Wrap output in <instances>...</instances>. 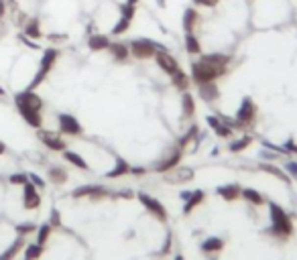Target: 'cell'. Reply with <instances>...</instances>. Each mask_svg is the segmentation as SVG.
<instances>
[{"mask_svg": "<svg viewBox=\"0 0 297 260\" xmlns=\"http://www.w3.org/2000/svg\"><path fill=\"white\" fill-rule=\"evenodd\" d=\"M57 122H59V132L61 134H70V136L82 134V124L77 122L75 116H72V114H59Z\"/></svg>", "mask_w": 297, "mask_h": 260, "instance_id": "obj_10", "label": "cell"}, {"mask_svg": "<svg viewBox=\"0 0 297 260\" xmlns=\"http://www.w3.org/2000/svg\"><path fill=\"white\" fill-rule=\"evenodd\" d=\"M206 122H208V126L212 128V130H216L220 124H222V118H218V116H208L206 118Z\"/></svg>", "mask_w": 297, "mask_h": 260, "instance_id": "obj_42", "label": "cell"}, {"mask_svg": "<svg viewBox=\"0 0 297 260\" xmlns=\"http://www.w3.org/2000/svg\"><path fill=\"white\" fill-rule=\"evenodd\" d=\"M169 250H171V236L165 240V246H163V250H161V254H167Z\"/></svg>", "mask_w": 297, "mask_h": 260, "instance_id": "obj_47", "label": "cell"}, {"mask_svg": "<svg viewBox=\"0 0 297 260\" xmlns=\"http://www.w3.org/2000/svg\"><path fill=\"white\" fill-rule=\"evenodd\" d=\"M218 2H220V0H194V4L201 6V8H214Z\"/></svg>", "mask_w": 297, "mask_h": 260, "instance_id": "obj_39", "label": "cell"}, {"mask_svg": "<svg viewBox=\"0 0 297 260\" xmlns=\"http://www.w3.org/2000/svg\"><path fill=\"white\" fill-rule=\"evenodd\" d=\"M128 49H130V55L134 59L147 61V59H153L157 51H163L165 45L157 43V41H153V39H134L128 43Z\"/></svg>", "mask_w": 297, "mask_h": 260, "instance_id": "obj_5", "label": "cell"}, {"mask_svg": "<svg viewBox=\"0 0 297 260\" xmlns=\"http://www.w3.org/2000/svg\"><path fill=\"white\" fill-rule=\"evenodd\" d=\"M198 92L201 95V100H206V102H214L220 95V90L216 86V81H208V84L198 86Z\"/></svg>", "mask_w": 297, "mask_h": 260, "instance_id": "obj_23", "label": "cell"}, {"mask_svg": "<svg viewBox=\"0 0 297 260\" xmlns=\"http://www.w3.org/2000/svg\"><path fill=\"white\" fill-rule=\"evenodd\" d=\"M283 150H285V153H291V155H297V142L293 139H289L285 144H283Z\"/></svg>", "mask_w": 297, "mask_h": 260, "instance_id": "obj_40", "label": "cell"}, {"mask_svg": "<svg viewBox=\"0 0 297 260\" xmlns=\"http://www.w3.org/2000/svg\"><path fill=\"white\" fill-rule=\"evenodd\" d=\"M4 95H6V92H4V88H2V86H0V98H4Z\"/></svg>", "mask_w": 297, "mask_h": 260, "instance_id": "obj_52", "label": "cell"}, {"mask_svg": "<svg viewBox=\"0 0 297 260\" xmlns=\"http://www.w3.org/2000/svg\"><path fill=\"white\" fill-rule=\"evenodd\" d=\"M26 181H29V175H25V173H15V175H10V183H15V185H25Z\"/></svg>", "mask_w": 297, "mask_h": 260, "instance_id": "obj_38", "label": "cell"}, {"mask_svg": "<svg viewBox=\"0 0 297 260\" xmlns=\"http://www.w3.org/2000/svg\"><path fill=\"white\" fill-rule=\"evenodd\" d=\"M181 112L185 118H192L196 114V102L190 92H183V95H181Z\"/></svg>", "mask_w": 297, "mask_h": 260, "instance_id": "obj_26", "label": "cell"}, {"mask_svg": "<svg viewBox=\"0 0 297 260\" xmlns=\"http://www.w3.org/2000/svg\"><path fill=\"white\" fill-rule=\"evenodd\" d=\"M57 57H59V49H57V47H49V49L43 51V57H41V61H39V70H37V73L33 75L31 84H29V88H26V90H37L39 86L43 84V81L47 79V75L51 73V70H53V65H55Z\"/></svg>", "mask_w": 297, "mask_h": 260, "instance_id": "obj_4", "label": "cell"}, {"mask_svg": "<svg viewBox=\"0 0 297 260\" xmlns=\"http://www.w3.org/2000/svg\"><path fill=\"white\" fill-rule=\"evenodd\" d=\"M29 179H31V183H33L35 187H39V189H43V187H45V181H43L37 173H29Z\"/></svg>", "mask_w": 297, "mask_h": 260, "instance_id": "obj_41", "label": "cell"}, {"mask_svg": "<svg viewBox=\"0 0 297 260\" xmlns=\"http://www.w3.org/2000/svg\"><path fill=\"white\" fill-rule=\"evenodd\" d=\"M19 112H21L23 120H25L29 126H33V128H37V130L43 126V116H41V110H35V108L21 106V108H19Z\"/></svg>", "mask_w": 297, "mask_h": 260, "instance_id": "obj_14", "label": "cell"}, {"mask_svg": "<svg viewBox=\"0 0 297 260\" xmlns=\"http://www.w3.org/2000/svg\"><path fill=\"white\" fill-rule=\"evenodd\" d=\"M49 234H51V224H43L41 228H39V234H37V244H45L47 242V238H49Z\"/></svg>", "mask_w": 297, "mask_h": 260, "instance_id": "obj_37", "label": "cell"}, {"mask_svg": "<svg viewBox=\"0 0 297 260\" xmlns=\"http://www.w3.org/2000/svg\"><path fill=\"white\" fill-rule=\"evenodd\" d=\"M181 157H183V150L175 146V148L171 150L169 157L161 159V161L157 163V165H155V171H157V173H169L171 169H175V167H177L179 163H181Z\"/></svg>", "mask_w": 297, "mask_h": 260, "instance_id": "obj_11", "label": "cell"}, {"mask_svg": "<svg viewBox=\"0 0 297 260\" xmlns=\"http://www.w3.org/2000/svg\"><path fill=\"white\" fill-rule=\"evenodd\" d=\"M41 205V195L37 193V187L33 183L26 181L25 183V208H29V210H35Z\"/></svg>", "mask_w": 297, "mask_h": 260, "instance_id": "obj_18", "label": "cell"}, {"mask_svg": "<svg viewBox=\"0 0 297 260\" xmlns=\"http://www.w3.org/2000/svg\"><path fill=\"white\" fill-rule=\"evenodd\" d=\"M250 142H252V136L245 134V136H240V139L232 141L228 148H230V153H240V150H245L247 146H250Z\"/></svg>", "mask_w": 297, "mask_h": 260, "instance_id": "obj_32", "label": "cell"}, {"mask_svg": "<svg viewBox=\"0 0 297 260\" xmlns=\"http://www.w3.org/2000/svg\"><path fill=\"white\" fill-rule=\"evenodd\" d=\"M17 39L21 41V43H23L26 49H33V51H39V49H41V45H39V41H35V39H31V37H26L25 33H19V35H17Z\"/></svg>", "mask_w": 297, "mask_h": 260, "instance_id": "obj_35", "label": "cell"}, {"mask_svg": "<svg viewBox=\"0 0 297 260\" xmlns=\"http://www.w3.org/2000/svg\"><path fill=\"white\" fill-rule=\"evenodd\" d=\"M118 195H123V197H132L134 193H132L130 189H124V191H118Z\"/></svg>", "mask_w": 297, "mask_h": 260, "instance_id": "obj_49", "label": "cell"}, {"mask_svg": "<svg viewBox=\"0 0 297 260\" xmlns=\"http://www.w3.org/2000/svg\"><path fill=\"white\" fill-rule=\"evenodd\" d=\"M185 51L190 55H201V41L196 37V33H185Z\"/></svg>", "mask_w": 297, "mask_h": 260, "instance_id": "obj_25", "label": "cell"}, {"mask_svg": "<svg viewBox=\"0 0 297 260\" xmlns=\"http://www.w3.org/2000/svg\"><path fill=\"white\" fill-rule=\"evenodd\" d=\"M39 141L51 150H65V146H67L59 134L49 132V130H41V128H39Z\"/></svg>", "mask_w": 297, "mask_h": 260, "instance_id": "obj_13", "label": "cell"}, {"mask_svg": "<svg viewBox=\"0 0 297 260\" xmlns=\"http://www.w3.org/2000/svg\"><path fill=\"white\" fill-rule=\"evenodd\" d=\"M67 39H70V35L67 33H49L47 35V41L53 45H61V43H67Z\"/></svg>", "mask_w": 297, "mask_h": 260, "instance_id": "obj_36", "label": "cell"}, {"mask_svg": "<svg viewBox=\"0 0 297 260\" xmlns=\"http://www.w3.org/2000/svg\"><path fill=\"white\" fill-rule=\"evenodd\" d=\"M4 150H6V146H4V142H2V141H0V155H2Z\"/></svg>", "mask_w": 297, "mask_h": 260, "instance_id": "obj_51", "label": "cell"}, {"mask_svg": "<svg viewBox=\"0 0 297 260\" xmlns=\"http://www.w3.org/2000/svg\"><path fill=\"white\" fill-rule=\"evenodd\" d=\"M110 37L104 35V33H90L88 35V49L90 51H106L108 47H110Z\"/></svg>", "mask_w": 297, "mask_h": 260, "instance_id": "obj_16", "label": "cell"}, {"mask_svg": "<svg viewBox=\"0 0 297 260\" xmlns=\"http://www.w3.org/2000/svg\"><path fill=\"white\" fill-rule=\"evenodd\" d=\"M35 228H37L35 224H21L19 226V234H23V236L25 234H31V232H35Z\"/></svg>", "mask_w": 297, "mask_h": 260, "instance_id": "obj_44", "label": "cell"}, {"mask_svg": "<svg viewBox=\"0 0 297 260\" xmlns=\"http://www.w3.org/2000/svg\"><path fill=\"white\" fill-rule=\"evenodd\" d=\"M126 173H130V165H128L126 161L120 159V161L114 163V169L106 173V177H110V179H116V177H123V175H126Z\"/></svg>", "mask_w": 297, "mask_h": 260, "instance_id": "obj_28", "label": "cell"}, {"mask_svg": "<svg viewBox=\"0 0 297 260\" xmlns=\"http://www.w3.org/2000/svg\"><path fill=\"white\" fill-rule=\"evenodd\" d=\"M49 179H51L53 183H65L67 173H65L61 167H51V169H49Z\"/></svg>", "mask_w": 297, "mask_h": 260, "instance_id": "obj_34", "label": "cell"}, {"mask_svg": "<svg viewBox=\"0 0 297 260\" xmlns=\"http://www.w3.org/2000/svg\"><path fill=\"white\" fill-rule=\"evenodd\" d=\"M124 2H128V4H132V6H139L141 0H124Z\"/></svg>", "mask_w": 297, "mask_h": 260, "instance_id": "obj_50", "label": "cell"}, {"mask_svg": "<svg viewBox=\"0 0 297 260\" xmlns=\"http://www.w3.org/2000/svg\"><path fill=\"white\" fill-rule=\"evenodd\" d=\"M15 104H17V108L26 106V108H35V110H41V108H43V100L35 94V90L19 92V94L15 95Z\"/></svg>", "mask_w": 297, "mask_h": 260, "instance_id": "obj_9", "label": "cell"}, {"mask_svg": "<svg viewBox=\"0 0 297 260\" xmlns=\"http://www.w3.org/2000/svg\"><path fill=\"white\" fill-rule=\"evenodd\" d=\"M6 0H0V21H2L4 17H6Z\"/></svg>", "mask_w": 297, "mask_h": 260, "instance_id": "obj_46", "label": "cell"}, {"mask_svg": "<svg viewBox=\"0 0 297 260\" xmlns=\"http://www.w3.org/2000/svg\"><path fill=\"white\" fill-rule=\"evenodd\" d=\"M130 173H132V175H145L147 171H145L143 167H130Z\"/></svg>", "mask_w": 297, "mask_h": 260, "instance_id": "obj_48", "label": "cell"}, {"mask_svg": "<svg viewBox=\"0 0 297 260\" xmlns=\"http://www.w3.org/2000/svg\"><path fill=\"white\" fill-rule=\"evenodd\" d=\"M228 70L226 67H216L204 59H198L192 63V79L196 81L198 86L201 84H208V81H216L218 77H222Z\"/></svg>", "mask_w": 297, "mask_h": 260, "instance_id": "obj_3", "label": "cell"}, {"mask_svg": "<svg viewBox=\"0 0 297 260\" xmlns=\"http://www.w3.org/2000/svg\"><path fill=\"white\" fill-rule=\"evenodd\" d=\"M49 224H51V228H53V226H55V228H61V215H59L57 210L51 212V222H49Z\"/></svg>", "mask_w": 297, "mask_h": 260, "instance_id": "obj_43", "label": "cell"}, {"mask_svg": "<svg viewBox=\"0 0 297 260\" xmlns=\"http://www.w3.org/2000/svg\"><path fill=\"white\" fill-rule=\"evenodd\" d=\"M201 15H199V10L190 6V8H185L183 10V31L185 33H196L199 26H201Z\"/></svg>", "mask_w": 297, "mask_h": 260, "instance_id": "obj_12", "label": "cell"}, {"mask_svg": "<svg viewBox=\"0 0 297 260\" xmlns=\"http://www.w3.org/2000/svg\"><path fill=\"white\" fill-rule=\"evenodd\" d=\"M287 175L297 179V163H287Z\"/></svg>", "mask_w": 297, "mask_h": 260, "instance_id": "obj_45", "label": "cell"}, {"mask_svg": "<svg viewBox=\"0 0 297 260\" xmlns=\"http://www.w3.org/2000/svg\"><path fill=\"white\" fill-rule=\"evenodd\" d=\"M259 169L269 173V175H273V177H277V179H281V181H285V183H291V177L285 171H281L279 167H275V165H261Z\"/></svg>", "mask_w": 297, "mask_h": 260, "instance_id": "obj_30", "label": "cell"}, {"mask_svg": "<svg viewBox=\"0 0 297 260\" xmlns=\"http://www.w3.org/2000/svg\"><path fill=\"white\" fill-rule=\"evenodd\" d=\"M137 197H139V201L145 205V210H147V212L155 213L161 222H165V220H167V212H165L163 203H161L159 199H155L153 195H148V193H137Z\"/></svg>", "mask_w": 297, "mask_h": 260, "instance_id": "obj_8", "label": "cell"}, {"mask_svg": "<svg viewBox=\"0 0 297 260\" xmlns=\"http://www.w3.org/2000/svg\"><path fill=\"white\" fill-rule=\"evenodd\" d=\"M171 84L177 88L179 92H187V88H190V84H192V79H190V75H185V71H177V73H173L171 75Z\"/></svg>", "mask_w": 297, "mask_h": 260, "instance_id": "obj_27", "label": "cell"}, {"mask_svg": "<svg viewBox=\"0 0 297 260\" xmlns=\"http://www.w3.org/2000/svg\"><path fill=\"white\" fill-rule=\"evenodd\" d=\"M153 59H155V63L159 65V70L163 71V73H167L169 77H171L173 73H177V71H179V63H177V59H175L167 49L157 51Z\"/></svg>", "mask_w": 297, "mask_h": 260, "instance_id": "obj_7", "label": "cell"}, {"mask_svg": "<svg viewBox=\"0 0 297 260\" xmlns=\"http://www.w3.org/2000/svg\"><path fill=\"white\" fill-rule=\"evenodd\" d=\"M222 246H224V240L218 238V236H212L208 240H204V244H201V252L208 254L210 258H214V254H218L222 250Z\"/></svg>", "mask_w": 297, "mask_h": 260, "instance_id": "obj_22", "label": "cell"}, {"mask_svg": "<svg viewBox=\"0 0 297 260\" xmlns=\"http://www.w3.org/2000/svg\"><path fill=\"white\" fill-rule=\"evenodd\" d=\"M175 260H183V256H175Z\"/></svg>", "mask_w": 297, "mask_h": 260, "instance_id": "obj_53", "label": "cell"}, {"mask_svg": "<svg viewBox=\"0 0 297 260\" xmlns=\"http://www.w3.org/2000/svg\"><path fill=\"white\" fill-rule=\"evenodd\" d=\"M63 157L67 163H72L74 167L77 169H88V163L84 161V157H79L77 153H74V150H63Z\"/></svg>", "mask_w": 297, "mask_h": 260, "instance_id": "obj_29", "label": "cell"}, {"mask_svg": "<svg viewBox=\"0 0 297 260\" xmlns=\"http://www.w3.org/2000/svg\"><path fill=\"white\" fill-rule=\"evenodd\" d=\"M291 17V10L287 6V0H256L252 10V21L256 26H275L281 23H287Z\"/></svg>", "mask_w": 297, "mask_h": 260, "instance_id": "obj_1", "label": "cell"}, {"mask_svg": "<svg viewBox=\"0 0 297 260\" xmlns=\"http://www.w3.org/2000/svg\"><path fill=\"white\" fill-rule=\"evenodd\" d=\"M194 179V171L192 169H171L167 173V181L169 183H183V181H192Z\"/></svg>", "mask_w": 297, "mask_h": 260, "instance_id": "obj_20", "label": "cell"}, {"mask_svg": "<svg viewBox=\"0 0 297 260\" xmlns=\"http://www.w3.org/2000/svg\"><path fill=\"white\" fill-rule=\"evenodd\" d=\"M106 193H110L104 185H82V187H77L74 189V197H104Z\"/></svg>", "mask_w": 297, "mask_h": 260, "instance_id": "obj_15", "label": "cell"}, {"mask_svg": "<svg viewBox=\"0 0 297 260\" xmlns=\"http://www.w3.org/2000/svg\"><path fill=\"white\" fill-rule=\"evenodd\" d=\"M254 118H256V104L250 98H245L240 102L238 110H236V118H234L238 128H248L254 122Z\"/></svg>", "mask_w": 297, "mask_h": 260, "instance_id": "obj_6", "label": "cell"}, {"mask_svg": "<svg viewBox=\"0 0 297 260\" xmlns=\"http://www.w3.org/2000/svg\"><path fill=\"white\" fill-rule=\"evenodd\" d=\"M112 55L114 61H126L130 57V49L126 43H110V47L106 49Z\"/></svg>", "mask_w": 297, "mask_h": 260, "instance_id": "obj_19", "label": "cell"}, {"mask_svg": "<svg viewBox=\"0 0 297 260\" xmlns=\"http://www.w3.org/2000/svg\"><path fill=\"white\" fill-rule=\"evenodd\" d=\"M23 33H25L26 37L35 39V41L43 39V26H41V19H37V17H33V19H26V23L23 24Z\"/></svg>", "mask_w": 297, "mask_h": 260, "instance_id": "obj_17", "label": "cell"}, {"mask_svg": "<svg viewBox=\"0 0 297 260\" xmlns=\"http://www.w3.org/2000/svg\"><path fill=\"white\" fill-rule=\"evenodd\" d=\"M240 195L245 197L248 203H252V205H265V197H263L256 189H242Z\"/></svg>", "mask_w": 297, "mask_h": 260, "instance_id": "obj_31", "label": "cell"}, {"mask_svg": "<svg viewBox=\"0 0 297 260\" xmlns=\"http://www.w3.org/2000/svg\"><path fill=\"white\" fill-rule=\"evenodd\" d=\"M216 193L222 195L226 201H232V199H236V197L242 193V189H240L236 183H228V185H222V187L216 189Z\"/></svg>", "mask_w": 297, "mask_h": 260, "instance_id": "obj_24", "label": "cell"}, {"mask_svg": "<svg viewBox=\"0 0 297 260\" xmlns=\"http://www.w3.org/2000/svg\"><path fill=\"white\" fill-rule=\"evenodd\" d=\"M269 215H271L273 224V234L279 238H287L293 234V222L289 213L281 208L279 203H269Z\"/></svg>", "mask_w": 297, "mask_h": 260, "instance_id": "obj_2", "label": "cell"}, {"mask_svg": "<svg viewBox=\"0 0 297 260\" xmlns=\"http://www.w3.org/2000/svg\"><path fill=\"white\" fill-rule=\"evenodd\" d=\"M204 199H206V193H204L201 189H199V191H192V193L187 195V199H183V201H185V203H183V213H192Z\"/></svg>", "mask_w": 297, "mask_h": 260, "instance_id": "obj_21", "label": "cell"}, {"mask_svg": "<svg viewBox=\"0 0 297 260\" xmlns=\"http://www.w3.org/2000/svg\"><path fill=\"white\" fill-rule=\"evenodd\" d=\"M43 252V246L41 244H31V246H26V250H25V260H37L39 256H41Z\"/></svg>", "mask_w": 297, "mask_h": 260, "instance_id": "obj_33", "label": "cell"}]
</instances>
